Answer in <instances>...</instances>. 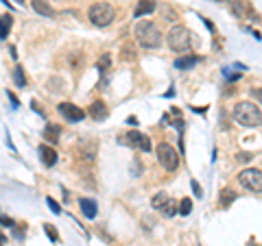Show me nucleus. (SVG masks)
<instances>
[{
  "label": "nucleus",
  "mask_w": 262,
  "mask_h": 246,
  "mask_svg": "<svg viewBox=\"0 0 262 246\" xmlns=\"http://www.w3.org/2000/svg\"><path fill=\"white\" fill-rule=\"evenodd\" d=\"M192 211V201L190 199H184L182 203H179V214L182 216H188Z\"/></svg>",
  "instance_id": "nucleus-19"
},
{
  "label": "nucleus",
  "mask_w": 262,
  "mask_h": 246,
  "mask_svg": "<svg viewBox=\"0 0 262 246\" xmlns=\"http://www.w3.org/2000/svg\"><path fill=\"white\" fill-rule=\"evenodd\" d=\"M3 225H5V227H11V225H13V220H11V218H7V216H3Z\"/></svg>",
  "instance_id": "nucleus-28"
},
{
  "label": "nucleus",
  "mask_w": 262,
  "mask_h": 246,
  "mask_svg": "<svg viewBox=\"0 0 262 246\" xmlns=\"http://www.w3.org/2000/svg\"><path fill=\"white\" fill-rule=\"evenodd\" d=\"M158 159H160V163H162V168H166L168 172L177 170V166H179V157H177L175 149H173L170 144H166V142H162V144L158 146Z\"/></svg>",
  "instance_id": "nucleus-5"
},
{
  "label": "nucleus",
  "mask_w": 262,
  "mask_h": 246,
  "mask_svg": "<svg viewBox=\"0 0 262 246\" xmlns=\"http://www.w3.org/2000/svg\"><path fill=\"white\" fill-rule=\"evenodd\" d=\"M46 203H48V207H51L53 214H61V207H59V205H57L53 199H46Z\"/></svg>",
  "instance_id": "nucleus-22"
},
{
  "label": "nucleus",
  "mask_w": 262,
  "mask_h": 246,
  "mask_svg": "<svg viewBox=\"0 0 262 246\" xmlns=\"http://www.w3.org/2000/svg\"><path fill=\"white\" fill-rule=\"evenodd\" d=\"M221 3H223V0H221Z\"/></svg>",
  "instance_id": "nucleus-32"
},
{
  "label": "nucleus",
  "mask_w": 262,
  "mask_h": 246,
  "mask_svg": "<svg viewBox=\"0 0 262 246\" xmlns=\"http://www.w3.org/2000/svg\"><path fill=\"white\" fill-rule=\"evenodd\" d=\"M151 205H153V209L162 211L164 216H173L175 211H177V207H175V201L170 199V196H166L164 192L155 194V196H153V201H151Z\"/></svg>",
  "instance_id": "nucleus-7"
},
{
  "label": "nucleus",
  "mask_w": 262,
  "mask_h": 246,
  "mask_svg": "<svg viewBox=\"0 0 262 246\" xmlns=\"http://www.w3.org/2000/svg\"><path fill=\"white\" fill-rule=\"evenodd\" d=\"M234 199H236V194H234L232 190H225L223 194H221V203H223V207H227V205L232 203Z\"/></svg>",
  "instance_id": "nucleus-20"
},
{
  "label": "nucleus",
  "mask_w": 262,
  "mask_h": 246,
  "mask_svg": "<svg viewBox=\"0 0 262 246\" xmlns=\"http://www.w3.org/2000/svg\"><path fill=\"white\" fill-rule=\"evenodd\" d=\"M249 159H253V155H251V153H238V155H236V161H243V163H247Z\"/></svg>",
  "instance_id": "nucleus-23"
},
{
  "label": "nucleus",
  "mask_w": 262,
  "mask_h": 246,
  "mask_svg": "<svg viewBox=\"0 0 262 246\" xmlns=\"http://www.w3.org/2000/svg\"><path fill=\"white\" fill-rule=\"evenodd\" d=\"M9 101H11V103H13V105H15V107H18V105H20V103H18V98H15V96H13V94H9Z\"/></svg>",
  "instance_id": "nucleus-29"
},
{
  "label": "nucleus",
  "mask_w": 262,
  "mask_h": 246,
  "mask_svg": "<svg viewBox=\"0 0 262 246\" xmlns=\"http://www.w3.org/2000/svg\"><path fill=\"white\" fill-rule=\"evenodd\" d=\"M249 94H251V98H256V101L262 103V89H249Z\"/></svg>",
  "instance_id": "nucleus-25"
},
{
  "label": "nucleus",
  "mask_w": 262,
  "mask_h": 246,
  "mask_svg": "<svg viewBox=\"0 0 262 246\" xmlns=\"http://www.w3.org/2000/svg\"><path fill=\"white\" fill-rule=\"evenodd\" d=\"M90 22L94 24V27H107V24H112L114 20V7L110 3H94L92 7H90Z\"/></svg>",
  "instance_id": "nucleus-4"
},
{
  "label": "nucleus",
  "mask_w": 262,
  "mask_h": 246,
  "mask_svg": "<svg viewBox=\"0 0 262 246\" xmlns=\"http://www.w3.org/2000/svg\"><path fill=\"white\" fill-rule=\"evenodd\" d=\"M122 57H125V59H136V53H134V48H131V51H129V48H125V55H122Z\"/></svg>",
  "instance_id": "nucleus-27"
},
{
  "label": "nucleus",
  "mask_w": 262,
  "mask_h": 246,
  "mask_svg": "<svg viewBox=\"0 0 262 246\" xmlns=\"http://www.w3.org/2000/svg\"><path fill=\"white\" fill-rule=\"evenodd\" d=\"M44 231H46V235L51 237L53 242L57 240V231H55V227H53V225H44Z\"/></svg>",
  "instance_id": "nucleus-21"
},
{
  "label": "nucleus",
  "mask_w": 262,
  "mask_h": 246,
  "mask_svg": "<svg viewBox=\"0 0 262 246\" xmlns=\"http://www.w3.org/2000/svg\"><path fill=\"white\" fill-rule=\"evenodd\" d=\"M13 81H15V85H20V87L27 85V79H24V72H22L20 65H15L13 68Z\"/></svg>",
  "instance_id": "nucleus-17"
},
{
  "label": "nucleus",
  "mask_w": 262,
  "mask_h": 246,
  "mask_svg": "<svg viewBox=\"0 0 262 246\" xmlns=\"http://www.w3.org/2000/svg\"><path fill=\"white\" fill-rule=\"evenodd\" d=\"M39 157H42V163H44V166H55L57 153L51 149V146H42V149H39Z\"/></svg>",
  "instance_id": "nucleus-13"
},
{
  "label": "nucleus",
  "mask_w": 262,
  "mask_h": 246,
  "mask_svg": "<svg viewBox=\"0 0 262 246\" xmlns=\"http://www.w3.org/2000/svg\"><path fill=\"white\" fill-rule=\"evenodd\" d=\"M196 63H199V57H182V59L175 61V68L188 70V68H192V65H196Z\"/></svg>",
  "instance_id": "nucleus-15"
},
{
  "label": "nucleus",
  "mask_w": 262,
  "mask_h": 246,
  "mask_svg": "<svg viewBox=\"0 0 262 246\" xmlns=\"http://www.w3.org/2000/svg\"><path fill=\"white\" fill-rule=\"evenodd\" d=\"M136 39H138V44L144 46V48H158V46H162V33L149 20H140L136 24Z\"/></svg>",
  "instance_id": "nucleus-1"
},
{
  "label": "nucleus",
  "mask_w": 262,
  "mask_h": 246,
  "mask_svg": "<svg viewBox=\"0 0 262 246\" xmlns=\"http://www.w3.org/2000/svg\"><path fill=\"white\" fill-rule=\"evenodd\" d=\"M79 207H81V211H83L85 218H96V214H98L96 201H92V199H81L79 201Z\"/></svg>",
  "instance_id": "nucleus-10"
},
{
  "label": "nucleus",
  "mask_w": 262,
  "mask_h": 246,
  "mask_svg": "<svg viewBox=\"0 0 262 246\" xmlns=\"http://www.w3.org/2000/svg\"><path fill=\"white\" fill-rule=\"evenodd\" d=\"M33 9H35L39 15H48V18H51V15H55L53 7L48 5L46 0H33Z\"/></svg>",
  "instance_id": "nucleus-14"
},
{
  "label": "nucleus",
  "mask_w": 262,
  "mask_h": 246,
  "mask_svg": "<svg viewBox=\"0 0 262 246\" xmlns=\"http://www.w3.org/2000/svg\"><path fill=\"white\" fill-rule=\"evenodd\" d=\"M15 3H24V0H15Z\"/></svg>",
  "instance_id": "nucleus-31"
},
{
  "label": "nucleus",
  "mask_w": 262,
  "mask_h": 246,
  "mask_svg": "<svg viewBox=\"0 0 262 246\" xmlns=\"http://www.w3.org/2000/svg\"><path fill=\"white\" fill-rule=\"evenodd\" d=\"M238 181L243 187H247L251 192H262V170L256 168H245L238 175Z\"/></svg>",
  "instance_id": "nucleus-6"
},
{
  "label": "nucleus",
  "mask_w": 262,
  "mask_h": 246,
  "mask_svg": "<svg viewBox=\"0 0 262 246\" xmlns=\"http://www.w3.org/2000/svg\"><path fill=\"white\" fill-rule=\"evenodd\" d=\"M234 118L238 125L247 129H256L262 125V111L253 103H238L234 107Z\"/></svg>",
  "instance_id": "nucleus-2"
},
{
  "label": "nucleus",
  "mask_w": 262,
  "mask_h": 246,
  "mask_svg": "<svg viewBox=\"0 0 262 246\" xmlns=\"http://www.w3.org/2000/svg\"><path fill=\"white\" fill-rule=\"evenodd\" d=\"M90 116H92L94 120H105L107 118V107H105V103L96 101V103L90 105Z\"/></svg>",
  "instance_id": "nucleus-12"
},
{
  "label": "nucleus",
  "mask_w": 262,
  "mask_h": 246,
  "mask_svg": "<svg viewBox=\"0 0 262 246\" xmlns=\"http://www.w3.org/2000/svg\"><path fill=\"white\" fill-rule=\"evenodd\" d=\"M107 65H110V57L105 55L103 59H101V63H98V68H101V70H105V68H107Z\"/></svg>",
  "instance_id": "nucleus-26"
},
{
  "label": "nucleus",
  "mask_w": 262,
  "mask_h": 246,
  "mask_svg": "<svg viewBox=\"0 0 262 246\" xmlns=\"http://www.w3.org/2000/svg\"><path fill=\"white\" fill-rule=\"evenodd\" d=\"M9 29H11V15H3V33H0V37L3 39L9 37Z\"/></svg>",
  "instance_id": "nucleus-18"
},
{
  "label": "nucleus",
  "mask_w": 262,
  "mask_h": 246,
  "mask_svg": "<svg viewBox=\"0 0 262 246\" xmlns=\"http://www.w3.org/2000/svg\"><path fill=\"white\" fill-rule=\"evenodd\" d=\"M127 142L134 146V149L142 151V153H149L151 151V139L146 137L144 133H138V131H131V133L127 135Z\"/></svg>",
  "instance_id": "nucleus-9"
},
{
  "label": "nucleus",
  "mask_w": 262,
  "mask_h": 246,
  "mask_svg": "<svg viewBox=\"0 0 262 246\" xmlns=\"http://www.w3.org/2000/svg\"><path fill=\"white\" fill-rule=\"evenodd\" d=\"M59 127L57 125H48L46 129H44V137L48 139V142H57V137H59Z\"/></svg>",
  "instance_id": "nucleus-16"
},
{
  "label": "nucleus",
  "mask_w": 262,
  "mask_h": 246,
  "mask_svg": "<svg viewBox=\"0 0 262 246\" xmlns=\"http://www.w3.org/2000/svg\"><path fill=\"white\" fill-rule=\"evenodd\" d=\"M153 11H155V3H153V0H140V3L136 5L134 15H136V18H142V15H149Z\"/></svg>",
  "instance_id": "nucleus-11"
},
{
  "label": "nucleus",
  "mask_w": 262,
  "mask_h": 246,
  "mask_svg": "<svg viewBox=\"0 0 262 246\" xmlns=\"http://www.w3.org/2000/svg\"><path fill=\"white\" fill-rule=\"evenodd\" d=\"M190 185H192V192H194V196H196V199H201V196H203V190L199 187V183H196V181H192Z\"/></svg>",
  "instance_id": "nucleus-24"
},
{
  "label": "nucleus",
  "mask_w": 262,
  "mask_h": 246,
  "mask_svg": "<svg viewBox=\"0 0 262 246\" xmlns=\"http://www.w3.org/2000/svg\"><path fill=\"white\" fill-rule=\"evenodd\" d=\"M57 109H59L61 116L66 120H70V122H79V120L85 118V111L79 109L77 105H72V103H59V105H57Z\"/></svg>",
  "instance_id": "nucleus-8"
},
{
  "label": "nucleus",
  "mask_w": 262,
  "mask_h": 246,
  "mask_svg": "<svg viewBox=\"0 0 262 246\" xmlns=\"http://www.w3.org/2000/svg\"><path fill=\"white\" fill-rule=\"evenodd\" d=\"M166 42L175 53H186L192 46V33L186 27H173L166 35Z\"/></svg>",
  "instance_id": "nucleus-3"
},
{
  "label": "nucleus",
  "mask_w": 262,
  "mask_h": 246,
  "mask_svg": "<svg viewBox=\"0 0 262 246\" xmlns=\"http://www.w3.org/2000/svg\"><path fill=\"white\" fill-rule=\"evenodd\" d=\"M223 3H227V5H232V7H236V5H238V0H223Z\"/></svg>",
  "instance_id": "nucleus-30"
}]
</instances>
